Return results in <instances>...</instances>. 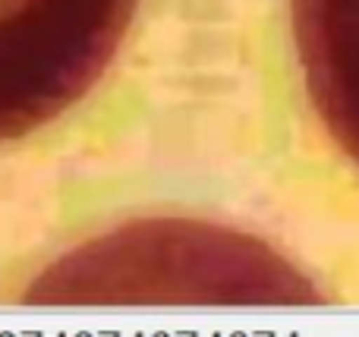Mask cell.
Segmentation results:
<instances>
[{"label":"cell","mask_w":359,"mask_h":337,"mask_svg":"<svg viewBox=\"0 0 359 337\" xmlns=\"http://www.w3.org/2000/svg\"><path fill=\"white\" fill-rule=\"evenodd\" d=\"M139 0H0V142L67 111L120 48Z\"/></svg>","instance_id":"obj_1"},{"label":"cell","mask_w":359,"mask_h":337,"mask_svg":"<svg viewBox=\"0 0 359 337\" xmlns=\"http://www.w3.org/2000/svg\"><path fill=\"white\" fill-rule=\"evenodd\" d=\"M293 38L318 117L359 164V0H293Z\"/></svg>","instance_id":"obj_2"}]
</instances>
